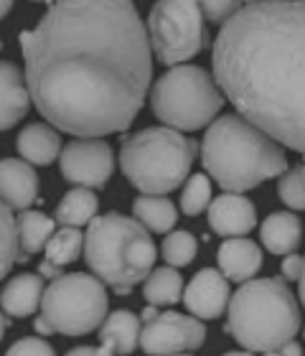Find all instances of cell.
<instances>
[{"instance_id": "obj_1", "label": "cell", "mask_w": 305, "mask_h": 356, "mask_svg": "<svg viewBox=\"0 0 305 356\" xmlns=\"http://www.w3.org/2000/svg\"><path fill=\"white\" fill-rule=\"evenodd\" d=\"M31 99L61 133H125L153 82V46L133 0H53L21 33Z\"/></svg>"}, {"instance_id": "obj_2", "label": "cell", "mask_w": 305, "mask_h": 356, "mask_svg": "<svg viewBox=\"0 0 305 356\" xmlns=\"http://www.w3.org/2000/svg\"><path fill=\"white\" fill-rule=\"evenodd\" d=\"M211 67L242 118L305 156V0L245 6L216 33Z\"/></svg>"}, {"instance_id": "obj_3", "label": "cell", "mask_w": 305, "mask_h": 356, "mask_svg": "<svg viewBox=\"0 0 305 356\" xmlns=\"http://www.w3.org/2000/svg\"><path fill=\"white\" fill-rule=\"evenodd\" d=\"M201 163L231 193H245L290 171L283 145L239 112L222 115L208 125L201 140Z\"/></svg>"}, {"instance_id": "obj_4", "label": "cell", "mask_w": 305, "mask_h": 356, "mask_svg": "<svg viewBox=\"0 0 305 356\" xmlns=\"http://www.w3.org/2000/svg\"><path fill=\"white\" fill-rule=\"evenodd\" d=\"M300 305L285 277H254L239 285L226 311V334L245 351L267 354L295 341Z\"/></svg>"}, {"instance_id": "obj_5", "label": "cell", "mask_w": 305, "mask_h": 356, "mask_svg": "<svg viewBox=\"0 0 305 356\" xmlns=\"http://www.w3.org/2000/svg\"><path fill=\"white\" fill-rule=\"evenodd\" d=\"M156 257L158 250L150 229L135 216L110 211L97 216L87 229L84 262L117 296H127L138 282L148 280L156 270Z\"/></svg>"}, {"instance_id": "obj_6", "label": "cell", "mask_w": 305, "mask_h": 356, "mask_svg": "<svg viewBox=\"0 0 305 356\" xmlns=\"http://www.w3.org/2000/svg\"><path fill=\"white\" fill-rule=\"evenodd\" d=\"M196 143L173 127H145L119 145V171L140 193L165 196L191 173Z\"/></svg>"}, {"instance_id": "obj_7", "label": "cell", "mask_w": 305, "mask_h": 356, "mask_svg": "<svg viewBox=\"0 0 305 356\" xmlns=\"http://www.w3.org/2000/svg\"><path fill=\"white\" fill-rule=\"evenodd\" d=\"M224 102L226 95L219 87L216 76L196 64L171 67L163 76H158L150 92L153 115L163 125L181 133H196L208 122H214Z\"/></svg>"}, {"instance_id": "obj_8", "label": "cell", "mask_w": 305, "mask_h": 356, "mask_svg": "<svg viewBox=\"0 0 305 356\" xmlns=\"http://www.w3.org/2000/svg\"><path fill=\"white\" fill-rule=\"evenodd\" d=\"M107 305V290L97 275L67 273L49 282L41 313L53 323L56 334L87 336L110 316Z\"/></svg>"}, {"instance_id": "obj_9", "label": "cell", "mask_w": 305, "mask_h": 356, "mask_svg": "<svg viewBox=\"0 0 305 356\" xmlns=\"http://www.w3.org/2000/svg\"><path fill=\"white\" fill-rule=\"evenodd\" d=\"M204 13L196 0H156L148 15V36L156 59L179 67L194 59L206 44Z\"/></svg>"}, {"instance_id": "obj_10", "label": "cell", "mask_w": 305, "mask_h": 356, "mask_svg": "<svg viewBox=\"0 0 305 356\" xmlns=\"http://www.w3.org/2000/svg\"><path fill=\"white\" fill-rule=\"evenodd\" d=\"M206 341V326L201 318L186 313L165 311L142 326L140 349L148 356H176L201 349Z\"/></svg>"}, {"instance_id": "obj_11", "label": "cell", "mask_w": 305, "mask_h": 356, "mask_svg": "<svg viewBox=\"0 0 305 356\" xmlns=\"http://www.w3.org/2000/svg\"><path fill=\"white\" fill-rule=\"evenodd\" d=\"M59 168L69 184L102 188L115 173V153L102 138H76L61 150Z\"/></svg>"}, {"instance_id": "obj_12", "label": "cell", "mask_w": 305, "mask_h": 356, "mask_svg": "<svg viewBox=\"0 0 305 356\" xmlns=\"http://www.w3.org/2000/svg\"><path fill=\"white\" fill-rule=\"evenodd\" d=\"M183 303L191 316L201 321L219 318L224 311H229L231 293H229V277L222 270L204 267L191 277V282L183 290Z\"/></svg>"}, {"instance_id": "obj_13", "label": "cell", "mask_w": 305, "mask_h": 356, "mask_svg": "<svg viewBox=\"0 0 305 356\" xmlns=\"http://www.w3.org/2000/svg\"><path fill=\"white\" fill-rule=\"evenodd\" d=\"M257 224V209L245 193L224 191L208 207V227L219 237H245Z\"/></svg>"}, {"instance_id": "obj_14", "label": "cell", "mask_w": 305, "mask_h": 356, "mask_svg": "<svg viewBox=\"0 0 305 356\" xmlns=\"http://www.w3.org/2000/svg\"><path fill=\"white\" fill-rule=\"evenodd\" d=\"M0 196L13 211H28L38 196V176L23 158H3L0 163Z\"/></svg>"}, {"instance_id": "obj_15", "label": "cell", "mask_w": 305, "mask_h": 356, "mask_svg": "<svg viewBox=\"0 0 305 356\" xmlns=\"http://www.w3.org/2000/svg\"><path fill=\"white\" fill-rule=\"evenodd\" d=\"M31 89L26 72L15 67L13 61L0 64V127L10 130L26 118L31 107Z\"/></svg>"}, {"instance_id": "obj_16", "label": "cell", "mask_w": 305, "mask_h": 356, "mask_svg": "<svg viewBox=\"0 0 305 356\" xmlns=\"http://www.w3.org/2000/svg\"><path fill=\"white\" fill-rule=\"evenodd\" d=\"M216 265L229 280L247 282L254 280V275L262 267V250L247 237L224 239L216 250Z\"/></svg>"}, {"instance_id": "obj_17", "label": "cell", "mask_w": 305, "mask_h": 356, "mask_svg": "<svg viewBox=\"0 0 305 356\" xmlns=\"http://www.w3.org/2000/svg\"><path fill=\"white\" fill-rule=\"evenodd\" d=\"M44 275L38 273H21L10 277L3 285L0 293V305L6 316H15V318H28L41 308L44 303Z\"/></svg>"}, {"instance_id": "obj_18", "label": "cell", "mask_w": 305, "mask_h": 356, "mask_svg": "<svg viewBox=\"0 0 305 356\" xmlns=\"http://www.w3.org/2000/svg\"><path fill=\"white\" fill-rule=\"evenodd\" d=\"M15 148L23 161L31 165H51L56 158H61V138L56 127L49 122H31L18 133Z\"/></svg>"}, {"instance_id": "obj_19", "label": "cell", "mask_w": 305, "mask_h": 356, "mask_svg": "<svg viewBox=\"0 0 305 356\" xmlns=\"http://www.w3.org/2000/svg\"><path fill=\"white\" fill-rule=\"evenodd\" d=\"M140 334H142L140 316H135L127 308H117L99 326V343L107 346L110 351H115L117 356H130L140 346Z\"/></svg>"}, {"instance_id": "obj_20", "label": "cell", "mask_w": 305, "mask_h": 356, "mask_svg": "<svg viewBox=\"0 0 305 356\" xmlns=\"http://www.w3.org/2000/svg\"><path fill=\"white\" fill-rule=\"evenodd\" d=\"M260 242L272 254L298 252L303 242V224L292 211H275L260 224Z\"/></svg>"}, {"instance_id": "obj_21", "label": "cell", "mask_w": 305, "mask_h": 356, "mask_svg": "<svg viewBox=\"0 0 305 356\" xmlns=\"http://www.w3.org/2000/svg\"><path fill=\"white\" fill-rule=\"evenodd\" d=\"M97 209L99 199L92 188H84V186H76L72 191H67L61 196V201L56 204V214L53 219L61 224V227H84V224H92L97 219Z\"/></svg>"}, {"instance_id": "obj_22", "label": "cell", "mask_w": 305, "mask_h": 356, "mask_svg": "<svg viewBox=\"0 0 305 356\" xmlns=\"http://www.w3.org/2000/svg\"><path fill=\"white\" fill-rule=\"evenodd\" d=\"M133 216L153 234H168L179 224V209L173 207V201L165 199V196L140 193L133 201Z\"/></svg>"}, {"instance_id": "obj_23", "label": "cell", "mask_w": 305, "mask_h": 356, "mask_svg": "<svg viewBox=\"0 0 305 356\" xmlns=\"http://www.w3.org/2000/svg\"><path fill=\"white\" fill-rule=\"evenodd\" d=\"M18 232H21V262H26L28 257L46 250L49 239L56 232V222L51 216H46L44 211L28 209V211H21V216H18Z\"/></svg>"}, {"instance_id": "obj_24", "label": "cell", "mask_w": 305, "mask_h": 356, "mask_svg": "<svg viewBox=\"0 0 305 356\" xmlns=\"http://www.w3.org/2000/svg\"><path fill=\"white\" fill-rule=\"evenodd\" d=\"M183 277L179 267H156L142 282V296L150 305H176L183 298Z\"/></svg>"}, {"instance_id": "obj_25", "label": "cell", "mask_w": 305, "mask_h": 356, "mask_svg": "<svg viewBox=\"0 0 305 356\" xmlns=\"http://www.w3.org/2000/svg\"><path fill=\"white\" fill-rule=\"evenodd\" d=\"M84 239H87V234H82L76 227H61L53 232V237L46 245V260L59 267L72 265L84 252Z\"/></svg>"}, {"instance_id": "obj_26", "label": "cell", "mask_w": 305, "mask_h": 356, "mask_svg": "<svg viewBox=\"0 0 305 356\" xmlns=\"http://www.w3.org/2000/svg\"><path fill=\"white\" fill-rule=\"evenodd\" d=\"M15 262H21V232H18V219L13 216V209L3 204L0 209V275L6 277Z\"/></svg>"}, {"instance_id": "obj_27", "label": "cell", "mask_w": 305, "mask_h": 356, "mask_svg": "<svg viewBox=\"0 0 305 356\" xmlns=\"http://www.w3.org/2000/svg\"><path fill=\"white\" fill-rule=\"evenodd\" d=\"M196 252H199V245H196V237L186 229H176L168 232L160 245V254H163L165 265L171 267H186L196 260Z\"/></svg>"}, {"instance_id": "obj_28", "label": "cell", "mask_w": 305, "mask_h": 356, "mask_svg": "<svg viewBox=\"0 0 305 356\" xmlns=\"http://www.w3.org/2000/svg\"><path fill=\"white\" fill-rule=\"evenodd\" d=\"M211 181L208 173H194L181 191V211L186 216H199L211 207Z\"/></svg>"}, {"instance_id": "obj_29", "label": "cell", "mask_w": 305, "mask_h": 356, "mask_svg": "<svg viewBox=\"0 0 305 356\" xmlns=\"http://www.w3.org/2000/svg\"><path fill=\"white\" fill-rule=\"evenodd\" d=\"M277 196L285 207L292 211H305V171L303 165H295L290 171L280 176L277 181Z\"/></svg>"}, {"instance_id": "obj_30", "label": "cell", "mask_w": 305, "mask_h": 356, "mask_svg": "<svg viewBox=\"0 0 305 356\" xmlns=\"http://www.w3.org/2000/svg\"><path fill=\"white\" fill-rule=\"evenodd\" d=\"M196 3L201 8L204 18L219 29L242 10V0H196Z\"/></svg>"}, {"instance_id": "obj_31", "label": "cell", "mask_w": 305, "mask_h": 356, "mask_svg": "<svg viewBox=\"0 0 305 356\" xmlns=\"http://www.w3.org/2000/svg\"><path fill=\"white\" fill-rule=\"evenodd\" d=\"M6 356H56V351L51 343L44 341V336H26L21 341H15L6 351Z\"/></svg>"}, {"instance_id": "obj_32", "label": "cell", "mask_w": 305, "mask_h": 356, "mask_svg": "<svg viewBox=\"0 0 305 356\" xmlns=\"http://www.w3.org/2000/svg\"><path fill=\"white\" fill-rule=\"evenodd\" d=\"M303 267H305V257H300L298 252H292V254H285L280 273H283L285 280H300L303 277Z\"/></svg>"}, {"instance_id": "obj_33", "label": "cell", "mask_w": 305, "mask_h": 356, "mask_svg": "<svg viewBox=\"0 0 305 356\" xmlns=\"http://www.w3.org/2000/svg\"><path fill=\"white\" fill-rule=\"evenodd\" d=\"M64 356H115V351H110L107 346H76V349H69Z\"/></svg>"}, {"instance_id": "obj_34", "label": "cell", "mask_w": 305, "mask_h": 356, "mask_svg": "<svg viewBox=\"0 0 305 356\" xmlns=\"http://www.w3.org/2000/svg\"><path fill=\"white\" fill-rule=\"evenodd\" d=\"M33 334H38V336H51V334H56V328H53V323L49 318H46L44 313H38L36 318H33Z\"/></svg>"}, {"instance_id": "obj_35", "label": "cell", "mask_w": 305, "mask_h": 356, "mask_svg": "<svg viewBox=\"0 0 305 356\" xmlns=\"http://www.w3.org/2000/svg\"><path fill=\"white\" fill-rule=\"evenodd\" d=\"M38 275H44V277H49V280H56V277H61V267L44 260L41 265H38Z\"/></svg>"}, {"instance_id": "obj_36", "label": "cell", "mask_w": 305, "mask_h": 356, "mask_svg": "<svg viewBox=\"0 0 305 356\" xmlns=\"http://www.w3.org/2000/svg\"><path fill=\"white\" fill-rule=\"evenodd\" d=\"M158 313H160V311H158V305H150V303L145 305V308H142V311H140V321H142V326H145V323H150V321L156 318Z\"/></svg>"}, {"instance_id": "obj_37", "label": "cell", "mask_w": 305, "mask_h": 356, "mask_svg": "<svg viewBox=\"0 0 305 356\" xmlns=\"http://www.w3.org/2000/svg\"><path fill=\"white\" fill-rule=\"evenodd\" d=\"M283 356H303V349H300V343H295V341H288L283 346V349H277Z\"/></svg>"}, {"instance_id": "obj_38", "label": "cell", "mask_w": 305, "mask_h": 356, "mask_svg": "<svg viewBox=\"0 0 305 356\" xmlns=\"http://www.w3.org/2000/svg\"><path fill=\"white\" fill-rule=\"evenodd\" d=\"M222 356H283L280 351H267V354H254V351H226Z\"/></svg>"}, {"instance_id": "obj_39", "label": "cell", "mask_w": 305, "mask_h": 356, "mask_svg": "<svg viewBox=\"0 0 305 356\" xmlns=\"http://www.w3.org/2000/svg\"><path fill=\"white\" fill-rule=\"evenodd\" d=\"M298 293H300V303L305 308V267H303V277L298 280Z\"/></svg>"}, {"instance_id": "obj_40", "label": "cell", "mask_w": 305, "mask_h": 356, "mask_svg": "<svg viewBox=\"0 0 305 356\" xmlns=\"http://www.w3.org/2000/svg\"><path fill=\"white\" fill-rule=\"evenodd\" d=\"M10 8H13V0H0V15H3V18L10 13Z\"/></svg>"}, {"instance_id": "obj_41", "label": "cell", "mask_w": 305, "mask_h": 356, "mask_svg": "<svg viewBox=\"0 0 305 356\" xmlns=\"http://www.w3.org/2000/svg\"><path fill=\"white\" fill-rule=\"evenodd\" d=\"M245 6H254V3H262V0H242Z\"/></svg>"}, {"instance_id": "obj_42", "label": "cell", "mask_w": 305, "mask_h": 356, "mask_svg": "<svg viewBox=\"0 0 305 356\" xmlns=\"http://www.w3.org/2000/svg\"><path fill=\"white\" fill-rule=\"evenodd\" d=\"M176 356H191V354H176Z\"/></svg>"}, {"instance_id": "obj_43", "label": "cell", "mask_w": 305, "mask_h": 356, "mask_svg": "<svg viewBox=\"0 0 305 356\" xmlns=\"http://www.w3.org/2000/svg\"><path fill=\"white\" fill-rule=\"evenodd\" d=\"M300 165H303V171H305V161H303V163H300Z\"/></svg>"}, {"instance_id": "obj_44", "label": "cell", "mask_w": 305, "mask_h": 356, "mask_svg": "<svg viewBox=\"0 0 305 356\" xmlns=\"http://www.w3.org/2000/svg\"><path fill=\"white\" fill-rule=\"evenodd\" d=\"M36 3H46V0H36Z\"/></svg>"}, {"instance_id": "obj_45", "label": "cell", "mask_w": 305, "mask_h": 356, "mask_svg": "<svg viewBox=\"0 0 305 356\" xmlns=\"http://www.w3.org/2000/svg\"><path fill=\"white\" fill-rule=\"evenodd\" d=\"M303 336H305V328H303Z\"/></svg>"}]
</instances>
